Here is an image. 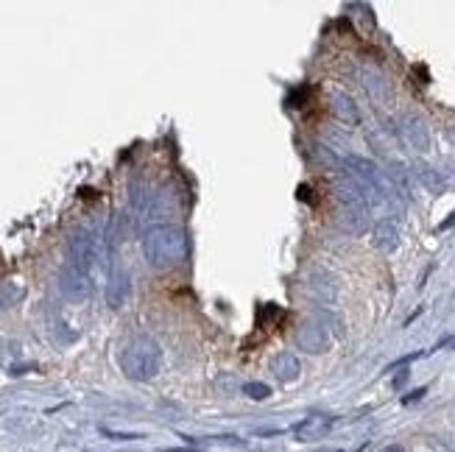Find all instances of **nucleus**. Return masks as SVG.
<instances>
[{"instance_id":"obj_1","label":"nucleus","mask_w":455,"mask_h":452,"mask_svg":"<svg viewBox=\"0 0 455 452\" xmlns=\"http://www.w3.org/2000/svg\"><path fill=\"white\" fill-rule=\"evenodd\" d=\"M187 235L184 229L171 224H159L151 226L145 235H142V254L148 260V266L165 271V269H176L187 260Z\"/></svg>"},{"instance_id":"obj_2","label":"nucleus","mask_w":455,"mask_h":452,"mask_svg":"<svg viewBox=\"0 0 455 452\" xmlns=\"http://www.w3.org/2000/svg\"><path fill=\"white\" fill-rule=\"evenodd\" d=\"M118 361H120V368L126 371V377H132V380H151V377H157V371L162 366V349L157 346L154 338L137 335V338H132L120 349Z\"/></svg>"},{"instance_id":"obj_3","label":"nucleus","mask_w":455,"mask_h":452,"mask_svg":"<svg viewBox=\"0 0 455 452\" xmlns=\"http://www.w3.org/2000/svg\"><path fill=\"white\" fill-rule=\"evenodd\" d=\"M59 285H62V290H64V296H70V299H84L87 293H90V273L79 271L76 266H64L62 273H59Z\"/></svg>"},{"instance_id":"obj_4","label":"nucleus","mask_w":455,"mask_h":452,"mask_svg":"<svg viewBox=\"0 0 455 452\" xmlns=\"http://www.w3.org/2000/svg\"><path fill=\"white\" fill-rule=\"evenodd\" d=\"M400 123H403V135H405V140H408L416 151H425V148L430 145L427 126H425V120H422V118H416V115H405Z\"/></svg>"},{"instance_id":"obj_5","label":"nucleus","mask_w":455,"mask_h":452,"mask_svg":"<svg viewBox=\"0 0 455 452\" xmlns=\"http://www.w3.org/2000/svg\"><path fill=\"white\" fill-rule=\"evenodd\" d=\"M374 246L386 254H391L397 246H400V229L391 224V221H380L374 226Z\"/></svg>"},{"instance_id":"obj_6","label":"nucleus","mask_w":455,"mask_h":452,"mask_svg":"<svg viewBox=\"0 0 455 452\" xmlns=\"http://www.w3.org/2000/svg\"><path fill=\"white\" fill-rule=\"evenodd\" d=\"M299 344L308 349V352H324L327 349V332L321 329L319 324H305L299 329Z\"/></svg>"},{"instance_id":"obj_7","label":"nucleus","mask_w":455,"mask_h":452,"mask_svg":"<svg viewBox=\"0 0 455 452\" xmlns=\"http://www.w3.org/2000/svg\"><path fill=\"white\" fill-rule=\"evenodd\" d=\"M332 112L338 115V120H344V123H349V126H358V120H361L358 106H355L352 98L344 95V92H335V95H332Z\"/></svg>"},{"instance_id":"obj_8","label":"nucleus","mask_w":455,"mask_h":452,"mask_svg":"<svg viewBox=\"0 0 455 452\" xmlns=\"http://www.w3.org/2000/svg\"><path fill=\"white\" fill-rule=\"evenodd\" d=\"M271 368L279 374V377H285V380H293L296 374H299V361L291 355V352H282V355H276L271 361Z\"/></svg>"},{"instance_id":"obj_9","label":"nucleus","mask_w":455,"mask_h":452,"mask_svg":"<svg viewBox=\"0 0 455 452\" xmlns=\"http://www.w3.org/2000/svg\"><path fill=\"white\" fill-rule=\"evenodd\" d=\"M413 174L419 176V181H422L427 190H433V193H439V190L444 187V179H442V176H439V171H433L430 165H422V162H419V165L413 168Z\"/></svg>"},{"instance_id":"obj_10","label":"nucleus","mask_w":455,"mask_h":452,"mask_svg":"<svg viewBox=\"0 0 455 452\" xmlns=\"http://www.w3.org/2000/svg\"><path fill=\"white\" fill-rule=\"evenodd\" d=\"M246 391H249L252 397H257V400H266V397H269V388H266V385H257V383H249Z\"/></svg>"},{"instance_id":"obj_11","label":"nucleus","mask_w":455,"mask_h":452,"mask_svg":"<svg viewBox=\"0 0 455 452\" xmlns=\"http://www.w3.org/2000/svg\"><path fill=\"white\" fill-rule=\"evenodd\" d=\"M453 226H455V210L450 213V218H447V221H442V224H439V229L444 232V229H453Z\"/></svg>"},{"instance_id":"obj_12","label":"nucleus","mask_w":455,"mask_h":452,"mask_svg":"<svg viewBox=\"0 0 455 452\" xmlns=\"http://www.w3.org/2000/svg\"><path fill=\"white\" fill-rule=\"evenodd\" d=\"M427 394V388H419V391H413L410 397H405V402H413V400H419V397H425Z\"/></svg>"},{"instance_id":"obj_13","label":"nucleus","mask_w":455,"mask_h":452,"mask_svg":"<svg viewBox=\"0 0 455 452\" xmlns=\"http://www.w3.org/2000/svg\"><path fill=\"white\" fill-rule=\"evenodd\" d=\"M383 452H403V447H386Z\"/></svg>"},{"instance_id":"obj_14","label":"nucleus","mask_w":455,"mask_h":452,"mask_svg":"<svg viewBox=\"0 0 455 452\" xmlns=\"http://www.w3.org/2000/svg\"><path fill=\"white\" fill-rule=\"evenodd\" d=\"M0 305H3V302H0Z\"/></svg>"}]
</instances>
